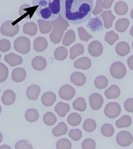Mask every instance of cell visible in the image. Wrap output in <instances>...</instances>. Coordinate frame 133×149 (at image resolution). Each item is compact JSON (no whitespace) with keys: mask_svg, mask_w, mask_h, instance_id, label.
<instances>
[{"mask_svg":"<svg viewBox=\"0 0 133 149\" xmlns=\"http://www.w3.org/2000/svg\"><path fill=\"white\" fill-rule=\"evenodd\" d=\"M94 0H64L61 16L74 25L86 22L91 17Z\"/></svg>","mask_w":133,"mask_h":149,"instance_id":"obj_1","label":"cell"},{"mask_svg":"<svg viewBox=\"0 0 133 149\" xmlns=\"http://www.w3.org/2000/svg\"><path fill=\"white\" fill-rule=\"evenodd\" d=\"M64 0H32L38 17L52 21L61 15Z\"/></svg>","mask_w":133,"mask_h":149,"instance_id":"obj_2","label":"cell"},{"mask_svg":"<svg viewBox=\"0 0 133 149\" xmlns=\"http://www.w3.org/2000/svg\"><path fill=\"white\" fill-rule=\"evenodd\" d=\"M14 22L12 20H8L3 23L0 29L1 34L10 37L17 35L19 32V27L18 23Z\"/></svg>","mask_w":133,"mask_h":149,"instance_id":"obj_3","label":"cell"},{"mask_svg":"<svg viewBox=\"0 0 133 149\" xmlns=\"http://www.w3.org/2000/svg\"><path fill=\"white\" fill-rule=\"evenodd\" d=\"M14 48L17 52L22 54L29 53L31 49V42L28 38L21 36L14 42Z\"/></svg>","mask_w":133,"mask_h":149,"instance_id":"obj_4","label":"cell"},{"mask_svg":"<svg viewBox=\"0 0 133 149\" xmlns=\"http://www.w3.org/2000/svg\"><path fill=\"white\" fill-rule=\"evenodd\" d=\"M127 72L125 66L120 62H114L110 66V74L115 79H120L123 78L127 74Z\"/></svg>","mask_w":133,"mask_h":149,"instance_id":"obj_5","label":"cell"},{"mask_svg":"<svg viewBox=\"0 0 133 149\" xmlns=\"http://www.w3.org/2000/svg\"><path fill=\"white\" fill-rule=\"evenodd\" d=\"M104 112L107 117L110 119H114L121 113L120 105L116 102L109 103L105 105Z\"/></svg>","mask_w":133,"mask_h":149,"instance_id":"obj_6","label":"cell"},{"mask_svg":"<svg viewBox=\"0 0 133 149\" xmlns=\"http://www.w3.org/2000/svg\"><path fill=\"white\" fill-rule=\"evenodd\" d=\"M118 144L122 147H127L132 143L133 138L132 134L127 131L119 132L116 137Z\"/></svg>","mask_w":133,"mask_h":149,"instance_id":"obj_7","label":"cell"},{"mask_svg":"<svg viewBox=\"0 0 133 149\" xmlns=\"http://www.w3.org/2000/svg\"><path fill=\"white\" fill-rule=\"evenodd\" d=\"M86 27L93 33L103 31L104 29L102 20L99 16L90 18L87 23Z\"/></svg>","mask_w":133,"mask_h":149,"instance_id":"obj_8","label":"cell"},{"mask_svg":"<svg viewBox=\"0 0 133 149\" xmlns=\"http://www.w3.org/2000/svg\"><path fill=\"white\" fill-rule=\"evenodd\" d=\"M75 89L68 84H65L61 86L59 91V97L65 100H71L75 96Z\"/></svg>","mask_w":133,"mask_h":149,"instance_id":"obj_9","label":"cell"},{"mask_svg":"<svg viewBox=\"0 0 133 149\" xmlns=\"http://www.w3.org/2000/svg\"><path fill=\"white\" fill-rule=\"evenodd\" d=\"M89 100L91 108L95 110L100 109L104 103L103 97L100 94L97 93L92 94L89 96Z\"/></svg>","mask_w":133,"mask_h":149,"instance_id":"obj_10","label":"cell"},{"mask_svg":"<svg viewBox=\"0 0 133 149\" xmlns=\"http://www.w3.org/2000/svg\"><path fill=\"white\" fill-rule=\"evenodd\" d=\"M88 52L94 57L100 56L103 52V46L98 40L92 41L88 46Z\"/></svg>","mask_w":133,"mask_h":149,"instance_id":"obj_11","label":"cell"},{"mask_svg":"<svg viewBox=\"0 0 133 149\" xmlns=\"http://www.w3.org/2000/svg\"><path fill=\"white\" fill-rule=\"evenodd\" d=\"M86 75L81 72H75L70 75V81L76 86H83L86 83Z\"/></svg>","mask_w":133,"mask_h":149,"instance_id":"obj_12","label":"cell"},{"mask_svg":"<svg viewBox=\"0 0 133 149\" xmlns=\"http://www.w3.org/2000/svg\"><path fill=\"white\" fill-rule=\"evenodd\" d=\"M16 100V94L12 90L7 89L3 92L1 97L2 103L6 105H10Z\"/></svg>","mask_w":133,"mask_h":149,"instance_id":"obj_13","label":"cell"},{"mask_svg":"<svg viewBox=\"0 0 133 149\" xmlns=\"http://www.w3.org/2000/svg\"><path fill=\"white\" fill-rule=\"evenodd\" d=\"M4 59L11 67H15L18 65H20L23 62V58L13 53H11L6 55L5 56Z\"/></svg>","mask_w":133,"mask_h":149,"instance_id":"obj_14","label":"cell"},{"mask_svg":"<svg viewBox=\"0 0 133 149\" xmlns=\"http://www.w3.org/2000/svg\"><path fill=\"white\" fill-rule=\"evenodd\" d=\"M92 65L91 60L87 57H83L76 60L74 63L75 68L87 70L89 69Z\"/></svg>","mask_w":133,"mask_h":149,"instance_id":"obj_15","label":"cell"},{"mask_svg":"<svg viewBox=\"0 0 133 149\" xmlns=\"http://www.w3.org/2000/svg\"><path fill=\"white\" fill-rule=\"evenodd\" d=\"M52 26L54 29H58L62 31H65L70 27V24L61 15L58 16L55 19L51 21Z\"/></svg>","mask_w":133,"mask_h":149,"instance_id":"obj_16","label":"cell"},{"mask_svg":"<svg viewBox=\"0 0 133 149\" xmlns=\"http://www.w3.org/2000/svg\"><path fill=\"white\" fill-rule=\"evenodd\" d=\"M32 66L36 70L41 71L46 68L47 61L46 58L42 56H36L32 61Z\"/></svg>","mask_w":133,"mask_h":149,"instance_id":"obj_17","label":"cell"},{"mask_svg":"<svg viewBox=\"0 0 133 149\" xmlns=\"http://www.w3.org/2000/svg\"><path fill=\"white\" fill-rule=\"evenodd\" d=\"M41 93V87L36 84H32L27 89L26 95L30 100H37Z\"/></svg>","mask_w":133,"mask_h":149,"instance_id":"obj_18","label":"cell"},{"mask_svg":"<svg viewBox=\"0 0 133 149\" xmlns=\"http://www.w3.org/2000/svg\"><path fill=\"white\" fill-rule=\"evenodd\" d=\"M48 47V42L46 39L43 37H38L36 38L34 41L33 48L36 51L38 52H43Z\"/></svg>","mask_w":133,"mask_h":149,"instance_id":"obj_19","label":"cell"},{"mask_svg":"<svg viewBox=\"0 0 133 149\" xmlns=\"http://www.w3.org/2000/svg\"><path fill=\"white\" fill-rule=\"evenodd\" d=\"M56 100V94L52 92H47L44 93L41 97V102L45 107H51Z\"/></svg>","mask_w":133,"mask_h":149,"instance_id":"obj_20","label":"cell"},{"mask_svg":"<svg viewBox=\"0 0 133 149\" xmlns=\"http://www.w3.org/2000/svg\"><path fill=\"white\" fill-rule=\"evenodd\" d=\"M120 89L116 85H112L108 88L105 92L104 95L108 99H116L120 96Z\"/></svg>","mask_w":133,"mask_h":149,"instance_id":"obj_21","label":"cell"},{"mask_svg":"<svg viewBox=\"0 0 133 149\" xmlns=\"http://www.w3.org/2000/svg\"><path fill=\"white\" fill-rule=\"evenodd\" d=\"M101 16L104 21V27L107 29H110L112 27L113 21L115 19L116 16L113 14L110 10L104 11L101 14Z\"/></svg>","mask_w":133,"mask_h":149,"instance_id":"obj_22","label":"cell"},{"mask_svg":"<svg viewBox=\"0 0 133 149\" xmlns=\"http://www.w3.org/2000/svg\"><path fill=\"white\" fill-rule=\"evenodd\" d=\"M116 53L118 55L124 57L128 54L130 51V47L126 42H120L118 43L116 47Z\"/></svg>","mask_w":133,"mask_h":149,"instance_id":"obj_23","label":"cell"},{"mask_svg":"<svg viewBox=\"0 0 133 149\" xmlns=\"http://www.w3.org/2000/svg\"><path fill=\"white\" fill-rule=\"evenodd\" d=\"M26 77V72L22 68H17L13 69L12 73V79L15 82H22Z\"/></svg>","mask_w":133,"mask_h":149,"instance_id":"obj_24","label":"cell"},{"mask_svg":"<svg viewBox=\"0 0 133 149\" xmlns=\"http://www.w3.org/2000/svg\"><path fill=\"white\" fill-rule=\"evenodd\" d=\"M84 52V48L83 46L81 43H77L70 49V59L73 60L79 56L82 55Z\"/></svg>","mask_w":133,"mask_h":149,"instance_id":"obj_25","label":"cell"},{"mask_svg":"<svg viewBox=\"0 0 133 149\" xmlns=\"http://www.w3.org/2000/svg\"><path fill=\"white\" fill-rule=\"evenodd\" d=\"M70 110L69 104L63 102H59L54 108V111L61 117L65 116Z\"/></svg>","mask_w":133,"mask_h":149,"instance_id":"obj_26","label":"cell"},{"mask_svg":"<svg viewBox=\"0 0 133 149\" xmlns=\"http://www.w3.org/2000/svg\"><path fill=\"white\" fill-rule=\"evenodd\" d=\"M37 25L33 22H29L25 23L23 25V32L26 35L30 36H34L37 33Z\"/></svg>","mask_w":133,"mask_h":149,"instance_id":"obj_27","label":"cell"},{"mask_svg":"<svg viewBox=\"0 0 133 149\" xmlns=\"http://www.w3.org/2000/svg\"><path fill=\"white\" fill-rule=\"evenodd\" d=\"M67 131L68 127L65 123L64 122H61L58 124L57 126L52 129V134L56 137H58L65 135Z\"/></svg>","mask_w":133,"mask_h":149,"instance_id":"obj_28","label":"cell"},{"mask_svg":"<svg viewBox=\"0 0 133 149\" xmlns=\"http://www.w3.org/2000/svg\"><path fill=\"white\" fill-rule=\"evenodd\" d=\"M37 22L41 33L47 34L52 30L53 26L51 22L46 20L38 19Z\"/></svg>","mask_w":133,"mask_h":149,"instance_id":"obj_29","label":"cell"},{"mask_svg":"<svg viewBox=\"0 0 133 149\" xmlns=\"http://www.w3.org/2000/svg\"><path fill=\"white\" fill-rule=\"evenodd\" d=\"M132 123V119L129 115H123L120 119L116 121V126L118 128L128 127L131 125Z\"/></svg>","mask_w":133,"mask_h":149,"instance_id":"obj_30","label":"cell"},{"mask_svg":"<svg viewBox=\"0 0 133 149\" xmlns=\"http://www.w3.org/2000/svg\"><path fill=\"white\" fill-rule=\"evenodd\" d=\"M63 35V31L54 28L52 30L51 33L49 35V38L52 43L58 44L61 42Z\"/></svg>","mask_w":133,"mask_h":149,"instance_id":"obj_31","label":"cell"},{"mask_svg":"<svg viewBox=\"0 0 133 149\" xmlns=\"http://www.w3.org/2000/svg\"><path fill=\"white\" fill-rule=\"evenodd\" d=\"M75 40V34L73 29L68 30L64 36L62 44L66 47L70 46Z\"/></svg>","mask_w":133,"mask_h":149,"instance_id":"obj_32","label":"cell"},{"mask_svg":"<svg viewBox=\"0 0 133 149\" xmlns=\"http://www.w3.org/2000/svg\"><path fill=\"white\" fill-rule=\"evenodd\" d=\"M68 52L67 49L62 46L57 48L54 52V58L58 61H63L68 56Z\"/></svg>","mask_w":133,"mask_h":149,"instance_id":"obj_33","label":"cell"},{"mask_svg":"<svg viewBox=\"0 0 133 149\" xmlns=\"http://www.w3.org/2000/svg\"><path fill=\"white\" fill-rule=\"evenodd\" d=\"M25 118L29 122L33 123L37 120L39 118V113L35 108L29 109L25 113Z\"/></svg>","mask_w":133,"mask_h":149,"instance_id":"obj_34","label":"cell"},{"mask_svg":"<svg viewBox=\"0 0 133 149\" xmlns=\"http://www.w3.org/2000/svg\"><path fill=\"white\" fill-rule=\"evenodd\" d=\"M114 11L118 15H125L127 13L128 6L125 2L123 1H119L116 3L114 6Z\"/></svg>","mask_w":133,"mask_h":149,"instance_id":"obj_35","label":"cell"},{"mask_svg":"<svg viewBox=\"0 0 133 149\" xmlns=\"http://www.w3.org/2000/svg\"><path fill=\"white\" fill-rule=\"evenodd\" d=\"M129 23V21L127 18H120L116 21L115 29L119 32H124L127 29Z\"/></svg>","mask_w":133,"mask_h":149,"instance_id":"obj_36","label":"cell"},{"mask_svg":"<svg viewBox=\"0 0 133 149\" xmlns=\"http://www.w3.org/2000/svg\"><path fill=\"white\" fill-rule=\"evenodd\" d=\"M73 108L79 111H84L87 108V103L85 99L82 97L76 99L73 103Z\"/></svg>","mask_w":133,"mask_h":149,"instance_id":"obj_37","label":"cell"},{"mask_svg":"<svg viewBox=\"0 0 133 149\" xmlns=\"http://www.w3.org/2000/svg\"><path fill=\"white\" fill-rule=\"evenodd\" d=\"M67 121L70 125L73 126H78L81 123V116L78 113H72L69 115L67 118Z\"/></svg>","mask_w":133,"mask_h":149,"instance_id":"obj_38","label":"cell"},{"mask_svg":"<svg viewBox=\"0 0 133 149\" xmlns=\"http://www.w3.org/2000/svg\"><path fill=\"white\" fill-rule=\"evenodd\" d=\"M43 120L44 123L48 126H52L57 122V117L52 112H47L45 113L43 117Z\"/></svg>","mask_w":133,"mask_h":149,"instance_id":"obj_39","label":"cell"},{"mask_svg":"<svg viewBox=\"0 0 133 149\" xmlns=\"http://www.w3.org/2000/svg\"><path fill=\"white\" fill-rule=\"evenodd\" d=\"M108 80L103 75H99L94 80V85L99 89H103L108 86Z\"/></svg>","mask_w":133,"mask_h":149,"instance_id":"obj_40","label":"cell"},{"mask_svg":"<svg viewBox=\"0 0 133 149\" xmlns=\"http://www.w3.org/2000/svg\"><path fill=\"white\" fill-rule=\"evenodd\" d=\"M97 124L95 121L92 119H87L83 124V129L88 132H91L95 130Z\"/></svg>","mask_w":133,"mask_h":149,"instance_id":"obj_41","label":"cell"},{"mask_svg":"<svg viewBox=\"0 0 133 149\" xmlns=\"http://www.w3.org/2000/svg\"><path fill=\"white\" fill-rule=\"evenodd\" d=\"M101 132L105 137H111L114 134V129L110 124H104L101 127Z\"/></svg>","mask_w":133,"mask_h":149,"instance_id":"obj_42","label":"cell"},{"mask_svg":"<svg viewBox=\"0 0 133 149\" xmlns=\"http://www.w3.org/2000/svg\"><path fill=\"white\" fill-rule=\"evenodd\" d=\"M119 40L118 35L113 31H110L107 32L105 36V41L107 42L109 45L112 46L114 43Z\"/></svg>","mask_w":133,"mask_h":149,"instance_id":"obj_43","label":"cell"},{"mask_svg":"<svg viewBox=\"0 0 133 149\" xmlns=\"http://www.w3.org/2000/svg\"><path fill=\"white\" fill-rule=\"evenodd\" d=\"M72 143L68 139H61L58 140L56 143L57 149H70L72 148Z\"/></svg>","mask_w":133,"mask_h":149,"instance_id":"obj_44","label":"cell"},{"mask_svg":"<svg viewBox=\"0 0 133 149\" xmlns=\"http://www.w3.org/2000/svg\"><path fill=\"white\" fill-rule=\"evenodd\" d=\"M78 31L79 37L80 40L82 41L87 42L93 38L92 36L88 33L86 30L81 27H79L78 28Z\"/></svg>","mask_w":133,"mask_h":149,"instance_id":"obj_45","label":"cell"},{"mask_svg":"<svg viewBox=\"0 0 133 149\" xmlns=\"http://www.w3.org/2000/svg\"><path fill=\"white\" fill-rule=\"evenodd\" d=\"M8 75V69L3 63H0V83L7 79Z\"/></svg>","mask_w":133,"mask_h":149,"instance_id":"obj_46","label":"cell"},{"mask_svg":"<svg viewBox=\"0 0 133 149\" xmlns=\"http://www.w3.org/2000/svg\"><path fill=\"white\" fill-rule=\"evenodd\" d=\"M68 135L74 141H78L82 137V132L78 129H71L68 132Z\"/></svg>","mask_w":133,"mask_h":149,"instance_id":"obj_47","label":"cell"},{"mask_svg":"<svg viewBox=\"0 0 133 149\" xmlns=\"http://www.w3.org/2000/svg\"><path fill=\"white\" fill-rule=\"evenodd\" d=\"M96 147V143L94 140L91 139L87 138L85 139L81 143V148L83 149H94Z\"/></svg>","mask_w":133,"mask_h":149,"instance_id":"obj_48","label":"cell"},{"mask_svg":"<svg viewBox=\"0 0 133 149\" xmlns=\"http://www.w3.org/2000/svg\"><path fill=\"white\" fill-rule=\"evenodd\" d=\"M15 149H33L31 143L29 141L26 140H21L17 141L15 145Z\"/></svg>","mask_w":133,"mask_h":149,"instance_id":"obj_49","label":"cell"},{"mask_svg":"<svg viewBox=\"0 0 133 149\" xmlns=\"http://www.w3.org/2000/svg\"><path fill=\"white\" fill-rule=\"evenodd\" d=\"M11 49V43L7 39H2L0 40V51L2 52L9 51Z\"/></svg>","mask_w":133,"mask_h":149,"instance_id":"obj_50","label":"cell"},{"mask_svg":"<svg viewBox=\"0 0 133 149\" xmlns=\"http://www.w3.org/2000/svg\"><path fill=\"white\" fill-rule=\"evenodd\" d=\"M125 110L129 113H133V98H129L126 100L124 104Z\"/></svg>","mask_w":133,"mask_h":149,"instance_id":"obj_51","label":"cell"},{"mask_svg":"<svg viewBox=\"0 0 133 149\" xmlns=\"http://www.w3.org/2000/svg\"><path fill=\"white\" fill-rule=\"evenodd\" d=\"M103 6V1L102 0H97L96 2V6L95 7L94 10L93 11V15H98L99 13H101L103 11L102 8Z\"/></svg>","mask_w":133,"mask_h":149,"instance_id":"obj_52","label":"cell"},{"mask_svg":"<svg viewBox=\"0 0 133 149\" xmlns=\"http://www.w3.org/2000/svg\"><path fill=\"white\" fill-rule=\"evenodd\" d=\"M114 0H103V8L104 9H109Z\"/></svg>","mask_w":133,"mask_h":149,"instance_id":"obj_53","label":"cell"},{"mask_svg":"<svg viewBox=\"0 0 133 149\" xmlns=\"http://www.w3.org/2000/svg\"><path fill=\"white\" fill-rule=\"evenodd\" d=\"M127 64L129 66V68L133 70V55L130 56L127 58Z\"/></svg>","mask_w":133,"mask_h":149,"instance_id":"obj_54","label":"cell"},{"mask_svg":"<svg viewBox=\"0 0 133 149\" xmlns=\"http://www.w3.org/2000/svg\"><path fill=\"white\" fill-rule=\"evenodd\" d=\"M0 149H11V147L7 145H3L0 146Z\"/></svg>","mask_w":133,"mask_h":149,"instance_id":"obj_55","label":"cell"},{"mask_svg":"<svg viewBox=\"0 0 133 149\" xmlns=\"http://www.w3.org/2000/svg\"><path fill=\"white\" fill-rule=\"evenodd\" d=\"M130 35L133 37V26L132 27V28L130 29Z\"/></svg>","mask_w":133,"mask_h":149,"instance_id":"obj_56","label":"cell"},{"mask_svg":"<svg viewBox=\"0 0 133 149\" xmlns=\"http://www.w3.org/2000/svg\"><path fill=\"white\" fill-rule=\"evenodd\" d=\"M2 140H3V135H2V133L0 132V143L2 142Z\"/></svg>","mask_w":133,"mask_h":149,"instance_id":"obj_57","label":"cell"},{"mask_svg":"<svg viewBox=\"0 0 133 149\" xmlns=\"http://www.w3.org/2000/svg\"><path fill=\"white\" fill-rule=\"evenodd\" d=\"M130 16L133 19V9L132 10L131 12H130Z\"/></svg>","mask_w":133,"mask_h":149,"instance_id":"obj_58","label":"cell"},{"mask_svg":"<svg viewBox=\"0 0 133 149\" xmlns=\"http://www.w3.org/2000/svg\"><path fill=\"white\" fill-rule=\"evenodd\" d=\"M1 111H2V107H1V106L0 105V114H1Z\"/></svg>","mask_w":133,"mask_h":149,"instance_id":"obj_59","label":"cell"},{"mask_svg":"<svg viewBox=\"0 0 133 149\" xmlns=\"http://www.w3.org/2000/svg\"><path fill=\"white\" fill-rule=\"evenodd\" d=\"M1 54H0V59H1Z\"/></svg>","mask_w":133,"mask_h":149,"instance_id":"obj_60","label":"cell"},{"mask_svg":"<svg viewBox=\"0 0 133 149\" xmlns=\"http://www.w3.org/2000/svg\"><path fill=\"white\" fill-rule=\"evenodd\" d=\"M132 47H133V43H132Z\"/></svg>","mask_w":133,"mask_h":149,"instance_id":"obj_61","label":"cell"},{"mask_svg":"<svg viewBox=\"0 0 133 149\" xmlns=\"http://www.w3.org/2000/svg\"><path fill=\"white\" fill-rule=\"evenodd\" d=\"M0 93H1V89H0Z\"/></svg>","mask_w":133,"mask_h":149,"instance_id":"obj_62","label":"cell"}]
</instances>
